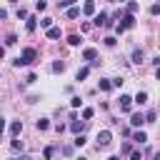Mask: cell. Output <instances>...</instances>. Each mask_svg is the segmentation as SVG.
<instances>
[{"instance_id": "35", "label": "cell", "mask_w": 160, "mask_h": 160, "mask_svg": "<svg viewBox=\"0 0 160 160\" xmlns=\"http://www.w3.org/2000/svg\"><path fill=\"white\" fill-rule=\"evenodd\" d=\"M158 12H160V5H158V2H155V5H150V15H158Z\"/></svg>"}, {"instance_id": "27", "label": "cell", "mask_w": 160, "mask_h": 160, "mask_svg": "<svg viewBox=\"0 0 160 160\" xmlns=\"http://www.w3.org/2000/svg\"><path fill=\"white\" fill-rule=\"evenodd\" d=\"M28 18V10L25 8H18V20H25Z\"/></svg>"}, {"instance_id": "2", "label": "cell", "mask_w": 160, "mask_h": 160, "mask_svg": "<svg viewBox=\"0 0 160 160\" xmlns=\"http://www.w3.org/2000/svg\"><path fill=\"white\" fill-rule=\"evenodd\" d=\"M120 20H122V22L115 28V32H118V35H120V32H125V30H130V28H135V15H132V12H125Z\"/></svg>"}, {"instance_id": "14", "label": "cell", "mask_w": 160, "mask_h": 160, "mask_svg": "<svg viewBox=\"0 0 160 160\" xmlns=\"http://www.w3.org/2000/svg\"><path fill=\"white\" fill-rule=\"evenodd\" d=\"M92 22H95V25H105V22H108V12H98Z\"/></svg>"}, {"instance_id": "38", "label": "cell", "mask_w": 160, "mask_h": 160, "mask_svg": "<svg viewBox=\"0 0 160 160\" xmlns=\"http://www.w3.org/2000/svg\"><path fill=\"white\" fill-rule=\"evenodd\" d=\"M5 18H8V10H2V8H0V20H5Z\"/></svg>"}, {"instance_id": "13", "label": "cell", "mask_w": 160, "mask_h": 160, "mask_svg": "<svg viewBox=\"0 0 160 160\" xmlns=\"http://www.w3.org/2000/svg\"><path fill=\"white\" fill-rule=\"evenodd\" d=\"M70 130H72L75 135H78V132H82V122H80L78 118H72V122H70Z\"/></svg>"}, {"instance_id": "3", "label": "cell", "mask_w": 160, "mask_h": 160, "mask_svg": "<svg viewBox=\"0 0 160 160\" xmlns=\"http://www.w3.org/2000/svg\"><path fill=\"white\" fill-rule=\"evenodd\" d=\"M110 140H112L110 130H100V132H98V148H108V145H110Z\"/></svg>"}, {"instance_id": "42", "label": "cell", "mask_w": 160, "mask_h": 160, "mask_svg": "<svg viewBox=\"0 0 160 160\" xmlns=\"http://www.w3.org/2000/svg\"><path fill=\"white\" fill-rule=\"evenodd\" d=\"M10 2H20V0H10Z\"/></svg>"}, {"instance_id": "25", "label": "cell", "mask_w": 160, "mask_h": 160, "mask_svg": "<svg viewBox=\"0 0 160 160\" xmlns=\"http://www.w3.org/2000/svg\"><path fill=\"white\" fill-rule=\"evenodd\" d=\"M50 25H52V18H42V20H40V28H45V30H48Z\"/></svg>"}, {"instance_id": "18", "label": "cell", "mask_w": 160, "mask_h": 160, "mask_svg": "<svg viewBox=\"0 0 160 160\" xmlns=\"http://www.w3.org/2000/svg\"><path fill=\"white\" fill-rule=\"evenodd\" d=\"M62 70H65V62L62 60H55L52 62V72H62Z\"/></svg>"}, {"instance_id": "8", "label": "cell", "mask_w": 160, "mask_h": 160, "mask_svg": "<svg viewBox=\"0 0 160 160\" xmlns=\"http://www.w3.org/2000/svg\"><path fill=\"white\" fill-rule=\"evenodd\" d=\"M142 60H145V52H142V48H135V50H132V62H135V65H140Z\"/></svg>"}, {"instance_id": "16", "label": "cell", "mask_w": 160, "mask_h": 160, "mask_svg": "<svg viewBox=\"0 0 160 160\" xmlns=\"http://www.w3.org/2000/svg\"><path fill=\"white\" fill-rule=\"evenodd\" d=\"M132 140H135V142H140V145H142V142H148V135H145V132H142V130H138V132H135V135H132Z\"/></svg>"}, {"instance_id": "31", "label": "cell", "mask_w": 160, "mask_h": 160, "mask_svg": "<svg viewBox=\"0 0 160 160\" xmlns=\"http://www.w3.org/2000/svg\"><path fill=\"white\" fill-rule=\"evenodd\" d=\"M115 42H118V40H115V38H110V35H108V38H105V45H108V48H115Z\"/></svg>"}, {"instance_id": "43", "label": "cell", "mask_w": 160, "mask_h": 160, "mask_svg": "<svg viewBox=\"0 0 160 160\" xmlns=\"http://www.w3.org/2000/svg\"><path fill=\"white\" fill-rule=\"evenodd\" d=\"M120 2H125V0H120Z\"/></svg>"}, {"instance_id": "39", "label": "cell", "mask_w": 160, "mask_h": 160, "mask_svg": "<svg viewBox=\"0 0 160 160\" xmlns=\"http://www.w3.org/2000/svg\"><path fill=\"white\" fill-rule=\"evenodd\" d=\"M2 58H5V48L0 45V60H2Z\"/></svg>"}, {"instance_id": "15", "label": "cell", "mask_w": 160, "mask_h": 160, "mask_svg": "<svg viewBox=\"0 0 160 160\" xmlns=\"http://www.w3.org/2000/svg\"><path fill=\"white\" fill-rule=\"evenodd\" d=\"M28 22H25V28H28V32H32L35 28H38V18H25Z\"/></svg>"}, {"instance_id": "32", "label": "cell", "mask_w": 160, "mask_h": 160, "mask_svg": "<svg viewBox=\"0 0 160 160\" xmlns=\"http://www.w3.org/2000/svg\"><path fill=\"white\" fill-rule=\"evenodd\" d=\"M70 105H72V108H80V105H82V100H80V98H78V95H75V98H72V100H70Z\"/></svg>"}, {"instance_id": "24", "label": "cell", "mask_w": 160, "mask_h": 160, "mask_svg": "<svg viewBox=\"0 0 160 160\" xmlns=\"http://www.w3.org/2000/svg\"><path fill=\"white\" fill-rule=\"evenodd\" d=\"M45 8H48V2H45V0H38V2H35V10H38V12H42Z\"/></svg>"}, {"instance_id": "34", "label": "cell", "mask_w": 160, "mask_h": 160, "mask_svg": "<svg viewBox=\"0 0 160 160\" xmlns=\"http://www.w3.org/2000/svg\"><path fill=\"white\" fill-rule=\"evenodd\" d=\"M42 158L50 160V158H52V148H45V150H42Z\"/></svg>"}, {"instance_id": "5", "label": "cell", "mask_w": 160, "mask_h": 160, "mask_svg": "<svg viewBox=\"0 0 160 160\" xmlns=\"http://www.w3.org/2000/svg\"><path fill=\"white\" fill-rule=\"evenodd\" d=\"M142 122H145V115H142V112H132V115H130V125H132V128H140Z\"/></svg>"}, {"instance_id": "37", "label": "cell", "mask_w": 160, "mask_h": 160, "mask_svg": "<svg viewBox=\"0 0 160 160\" xmlns=\"http://www.w3.org/2000/svg\"><path fill=\"white\" fill-rule=\"evenodd\" d=\"M130 160H142V155H140V152L135 150V152H130Z\"/></svg>"}, {"instance_id": "10", "label": "cell", "mask_w": 160, "mask_h": 160, "mask_svg": "<svg viewBox=\"0 0 160 160\" xmlns=\"http://www.w3.org/2000/svg\"><path fill=\"white\" fill-rule=\"evenodd\" d=\"M95 58H98L95 48H85V50H82V60H95Z\"/></svg>"}, {"instance_id": "30", "label": "cell", "mask_w": 160, "mask_h": 160, "mask_svg": "<svg viewBox=\"0 0 160 160\" xmlns=\"http://www.w3.org/2000/svg\"><path fill=\"white\" fill-rule=\"evenodd\" d=\"M75 2H78V0H60L58 5H60V8H70V5H75Z\"/></svg>"}, {"instance_id": "4", "label": "cell", "mask_w": 160, "mask_h": 160, "mask_svg": "<svg viewBox=\"0 0 160 160\" xmlns=\"http://www.w3.org/2000/svg\"><path fill=\"white\" fill-rule=\"evenodd\" d=\"M130 108H132V98L130 95H120V110L122 112H130Z\"/></svg>"}, {"instance_id": "28", "label": "cell", "mask_w": 160, "mask_h": 160, "mask_svg": "<svg viewBox=\"0 0 160 160\" xmlns=\"http://www.w3.org/2000/svg\"><path fill=\"white\" fill-rule=\"evenodd\" d=\"M15 42H18V35H8L5 38V45H15Z\"/></svg>"}, {"instance_id": "41", "label": "cell", "mask_w": 160, "mask_h": 160, "mask_svg": "<svg viewBox=\"0 0 160 160\" xmlns=\"http://www.w3.org/2000/svg\"><path fill=\"white\" fill-rule=\"evenodd\" d=\"M12 160H28V158H12Z\"/></svg>"}, {"instance_id": "12", "label": "cell", "mask_w": 160, "mask_h": 160, "mask_svg": "<svg viewBox=\"0 0 160 160\" xmlns=\"http://www.w3.org/2000/svg\"><path fill=\"white\" fill-rule=\"evenodd\" d=\"M132 100H135L138 105H145V102H148V92H145V90H138V95H135Z\"/></svg>"}, {"instance_id": "19", "label": "cell", "mask_w": 160, "mask_h": 160, "mask_svg": "<svg viewBox=\"0 0 160 160\" xmlns=\"http://www.w3.org/2000/svg\"><path fill=\"white\" fill-rule=\"evenodd\" d=\"M72 142H75V148H82V145H85V135H82V132H78Z\"/></svg>"}, {"instance_id": "20", "label": "cell", "mask_w": 160, "mask_h": 160, "mask_svg": "<svg viewBox=\"0 0 160 160\" xmlns=\"http://www.w3.org/2000/svg\"><path fill=\"white\" fill-rule=\"evenodd\" d=\"M78 15H80V8L70 5V8H68V18H78Z\"/></svg>"}, {"instance_id": "22", "label": "cell", "mask_w": 160, "mask_h": 160, "mask_svg": "<svg viewBox=\"0 0 160 160\" xmlns=\"http://www.w3.org/2000/svg\"><path fill=\"white\" fill-rule=\"evenodd\" d=\"M138 8H140V5H138L135 0H130V2H128V12H132V15H135V12H138Z\"/></svg>"}, {"instance_id": "36", "label": "cell", "mask_w": 160, "mask_h": 160, "mask_svg": "<svg viewBox=\"0 0 160 160\" xmlns=\"http://www.w3.org/2000/svg\"><path fill=\"white\" fill-rule=\"evenodd\" d=\"M35 80H38V75H35V72H30V75L25 78V82H35Z\"/></svg>"}, {"instance_id": "21", "label": "cell", "mask_w": 160, "mask_h": 160, "mask_svg": "<svg viewBox=\"0 0 160 160\" xmlns=\"http://www.w3.org/2000/svg\"><path fill=\"white\" fill-rule=\"evenodd\" d=\"M68 45L78 48V45H80V35H70V38H68Z\"/></svg>"}, {"instance_id": "1", "label": "cell", "mask_w": 160, "mask_h": 160, "mask_svg": "<svg viewBox=\"0 0 160 160\" xmlns=\"http://www.w3.org/2000/svg\"><path fill=\"white\" fill-rule=\"evenodd\" d=\"M32 62H38V50H35V48H25V50L20 52V58L12 60L15 68H20V65H32Z\"/></svg>"}, {"instance_id": "40", "label": "cell", "mask_w": 160, "mask_h": 160, "mask_svg": "<svg viewBox=\"0 0 160 160\" xmlns=\"http://www.w3.org/2000/svg\"><path fill=\"white\" fill-rule=\"evenodd\" d=\"M108 160H118V158H115V155H110V158H108Z\"/></svg>"}, {"instance_id": "6", "label": "cell", "mask_w": 160, "mask_h": 160, "mask_svg": "<svg viewBox=\"0 0 160 160\" xmlns=\"http://www.w3.org/2000/svg\"><path fill=\"white\" fill-rule=\"evenodd\" d=\"M20 132H22V122H20V120H12V122H10V135L18 138Z\"/></svg>"}, {"instance_id": "29", "label": "cell", "mask_w": 160, "mask_h": 160, "mask_svg": "<svg viewBox=\"0 0 160 160\" xmlns=\"http://www.w3.org/2000/svg\"><path fill=\"white\" fill-rule=\"evenodd\" d=\"M10 145H12V150H22V140H18V138H15Z\"/></svg>"}, {"instance_id": "17", "label": "cell", "mask_w": 160, "mask_h": 160, "mask_svg": "<svg viewBox=\"0 0 160 160\" xmlns=\"http://www.w3.org/2000/svg\"><path fill=\"white\" fill-rule=\"evenodd\" d=\"M35 128H38V130H48V128H50V122H48V118H40V120L35 122Z\"/></svg>"}, {"instance_id": "7", "label": "cell", "mask_w": 160, "mask_h": 160, "mask_svg": "<svg viewBox=\"0 0 160 160\" xmlns=\"http://www.w3.org/2000/svg\"><path fill=\"white\" fill-rule=\"evenodd\" d=\"M45 35H48V40H58V38H60V35H62V30H60V28H52V25H50V28H48V32H45Z\"/></svg>"}, {"instance_id": "26", "label": "cell", "mask_w": 160, "mask_h": 160, "mask_svg": "<svg viewBox=\"0 0 160 160\" xmlns=\"http://www.w3.org/2000/svg\"><path fill=\"white\" fill-rule=\"evenodd\" d=\"M92 115H95V112H92V108H85V110H82V120H90Z\"/></svg>"}, {"instance_id": "11", "label": "cell", "mask_w": 160, "mask_h": 160, "mask_svg": "<svg viewBox=\"0 0 160 160\" xmlns=\"http://www.w3.org/2000/svg\"><path fill=\"white\" fill-rule=\"evenodd\" d=\"M88 75H90V68H88V65H85V68H80V70H78V72H75V80H80V82H82V80H85V78H88Z\"/></svg>"}, {"instance_id": "9", "label": "cell", "mask_w": 160, "mask_h": 160, "mask_svg": "<svg viewBox=\"0 0 160 160\" xmlns=\"http://www.w3.org/2000/svg\"><path fill=\"white\" fill-rule=\"evenodd\" d=\"M82 12H85V15H95V2H92V0H85Z\"/></svg>"}, {"instance_id": "23", "label": "cell", "mask_w": 160, "mask_h": 160, "mask_svg": "<svg viewBox=\"0 0 160 160\" xmlns=\"http://www.w3.org/2000/svg\"><path fill=\"white\" fill-rule=\"evenodd\" d=\"M98 88H100V90H110V88H112V82H110V80H100V82H98Z\"/></svg>"}, {"instance_id": "33", "label": "cell", "mask_w": 160, "mask_h": 160, "mask_svg": "<svg viewBox=\"0 0 160 160\" xmlns=\"http://www.w3.org/2000/svg\"><path fill=\"white\" fill-rule=\"evenodd\" d=\"M145 122H155V110H150V112L145 115Z\"/></svg>"}]
</instances>
